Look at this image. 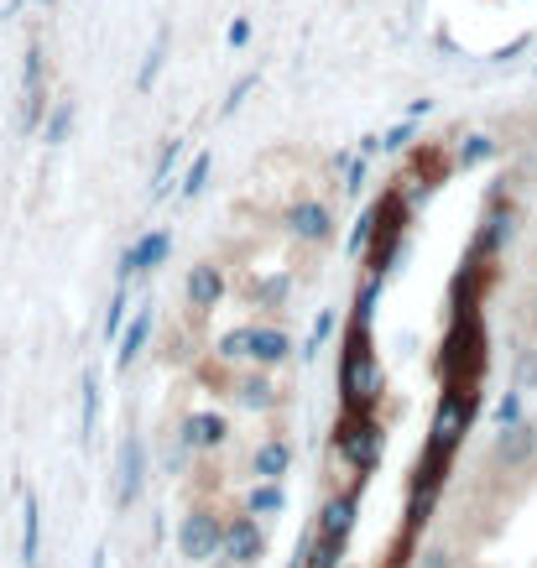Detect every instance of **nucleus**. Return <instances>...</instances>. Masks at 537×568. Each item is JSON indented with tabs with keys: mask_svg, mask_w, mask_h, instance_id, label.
Returning a JSON list of instances; mask_svg holds the SVG:
<instances>
[{
	"mask_svg": "<svg viewBox=\"0 0 537 568\" xmlns=\"http://www.w3.org/2000/svg\"><path fill=\"white\" fill-rule=\"evenodd\" d=\"M261 548H266V537H261V527H256V511L225 521V558L235 568H251L261 558Z\"/></svg>",
	"mask_w": 537,
	"mask_h": 568,
	"instance_id": "obj_7",
	"label": "nucleus"
},
{
	"mask_svg": "<svg viewBox=\"0 0 537 568\" xmlns=\"http://www.w3.org/2000/svg\"><path fill=\"white\" fill-rule=\"evenodd\" d=\"M178 548H183V558H193V564L220 558V552H225V517H220V511H209V506L189 511L183 527H178Z\"/></svg>",
	"mask_w": 537,
	"mask_h": 568,
	"instance_id": "obj_5",
	"label": "nucleus"
},
{
	"mask_svg": "<svg viewBox=\"0 0 537 568\" xmlns=\"http://www.w3.org/2000/svg\"><path fill=\"white\" fill-rule=\"evenodd\" d=\"M220 297H225V272H220L214 261H199L189 272V308L204 313V308H214Z\"/></svg>",
	"mask_w": 537,
	"mask_h": 568,
	"instance_id": "obj_12",
	"label": "nucleus"
},
{
	"mask_svg": "<svg viewBox=\"0 0 537 568\" xmlns=\"http://www.w3.org/2000/svg\"><path fill=\"white\" fill-rule=\"evenodd\" d=\"M141 485H146V444L131 433L121 444V506L141 500Z\"/></svg>",
	"mask_w": 537,
	"mask_h": 568,
	"instance_id": "obj_11",
	"label": "nucleus"
},
{
	"mask_svg": "<svg viewBox=\"0 0 537 568\" xmlns=\"http://www.w3.org/2000/svg\"><path fill=\"white\" fill-rule=\"evenodd\" d=\"M183 444L193 448V454H209V448H220L230 438V423L220 413H193V417H183Z\"/></svg>",
	"mask_w": 537,
	"mask_h": 568,
	"instance_id": "obj_10",
	"label": "nucleus"
},
{
	"mask_svg": "<svg viewBox=\"0 0 537 568\" xmlns=\"http://www.w3.org/2000/svg\"><path fill=\"white\" fill-rule=\"evenodd\" d=\"M204 178H209V156H199V162H193V173H189V183H183V193L193 199V193L204 189Z\"/></svg>",
	"mask_w": 537,
	"mask_h": 568,
	"instance_id": "obj_19",
	"label": "nucleus"
},
{
	"mask_svg": "<svg viewBox=\"0 0 537 568\" xmlns=\"http://www.w3.org/2000/svg\"><path fill=\"white\" fill-rule=\"evenodd\" d=\"M94 423H100V381L89 376L84 381V433H94Z\"/></svg>",
	"mask_w": 537,
	"mask_h": 568,
	"instance_id": "obj_18",
	"label": "nucleus"
},
{
	"mask_svg": "<svg viewBox=\"0 0 537 568\" xmlns=\"http://www.w3.org/2000/svg\"><path fill=\"white\" fill-rule=\"evenodd\" d=\"M287 465H293V448L282 444V438H266V444H256V454H251V475H256V480H282Z\"/></svg>",
	"mask_w": 537,
	"mask_h": 568,
	"instance_id": "obj_13",
	"label": "nucleus"
},
{
	"mask_svg": "<svg viewBox=\"0 0 537 568\" xmlns=\"http://www.w3.org/2000/svg\"><path fill=\"white\" fill-rule=\"evenodd\" d=\"M251 511H256V517H272V511H282V490H277V480H261L256 490H251Z\"/></svg>",
	"mask_w": 537,
	"mask_h": 568,
	"instance_id": "obj_17",
	"label": "nucleus"
},
{
	"mask_svg": "<svg viewBox=\"0 0 537 568\" xmlns=\"http://www.w3.org/2000/svg\"><path fill=\"white\" fill-rule=\"evenodd\" d=\"M37 537H42V511H37V496L21 500V558L27 568H37Z\"/></svg>",
	"mask_w": 537,
	"mask_h": 568,
	"instance_id": "obj_15",
	"label": "nucleus"
},
{
	"mask_svg": "<svg viewBox=\"0 0 537 568\" xmlns=\"http://www.w3.org/2000/svg\"><path fill=\"white\" fill-rule=\"evenodd\" d=\"M121 318H125V293H115V303H110V318H104V328L115 334V328H121Z\"/></svg>",
	"mask_w": 537,
	"mask_h": 568,
	"instance_id": "obj_21",
	"label": "nucleus"
},
{
	"mask_svg": "<svg viewBox=\"0 0 537 568\" xmlns=\"http://www.w3.org/2000/svg\"><path fill=\"white\" fill-rule=\"evenodd\" d=\"M287 230H293L303 245H330L334 241L330 204H318V199H297V204L287 209Z\"/></svg>",
	"mask_w": 537,
	"mask_h": 568,
	"instance_id": "obj_6",
	"label": "nucleus"
},
{
	"mask_svg": "<svg viewBox=\"0 0 537 568\" xmlns=\"http://www.w3.org/2000/svg\"><path fill=\"white\" fill-rule=\"evenodd\" d=\"M69 121H73V110L63 104V110L52 115V125H48V141H63V136H69Z\"/></svg>",
	"mask_w": 537,
	"mask_h": 568,
	"instance_id": "obj_20",
	"label": "nucleus"
},
{
	"mask_svg": "<svg viewBox=\"0 0 537 568\" xmlns=\"http://www.w3.org/2000/svg\"><path fill=\"white\" fill-rule=\"evenodd\" d=\"M334 448H340L361 475L365 469H376V459H382V423H376V413H345L340 417V428H334Z\"/></svg>",
	"mask_w": 537,
	"mask_h": 568,
	"instance_id": "obj_4",
	"label": "nucleus"
},
{
	"mask_svg": "<svg viewBox=\"0 0 537 568\" xmlns=\"http://www.w3.org/2000/svg\"><path fill=\"white\" fill-rule=\"evenodd\" d=\"M480 156H490V141L486 136H475V146L465 152V162H480Z\"/></svg>",
	"mask_w": 537,
	"mask_h": 568,
	"instance_id": "obj_22",
	"label": "nucleus"
},
{
	"mask_svg": "<svg viewBox=\"0 0 537 568\" xmlns=\"http://www.w3.org/2000/svg\"><path fill=\"white\" fill-rule=\"evenodd\" d=\"M537 459V428L533 423H501L496 433V465L506 469H521Z\"/></svg>",
	"mask_w": 537,
	"mask_h": 568,
	"instance_id": "obj_8",
	"label": "nucleus"
},
{
	"mask_svg": "<svg viewBox=\"0 0 537 568\" xmlns=\"http://www.w3.org/2000/svg\"><path fill=\"white\" fill-rule=\"evenodd\" d=\"M235 402H245V407H277V386L266 376H245L235 386Z\"/></svg>",
	"mask_w": 537,
	"mask_h": 568,
	"instance_id": "obj_16",
	"label": "nucleus"
},
{
	"mask_svg": "<svg viewBox=\"0 0 537 568\" xmlns=\"http://www.w3.org/2000/svg\"><path fill=\"white\" fill-rule=\"evenodd\" d=\"M220 355L225 361H245V365H282L293 355V334L287 328H272V324H245V328H230L220 339Z\"/></svg>",
	"mask_w": 537,
	"mask_h": 568,
	"instance_id": "obj_3",
	"label": "nucleus"
},
{
	"mask_svg": "<svg viewBox=\"0 0 537 568\" xmlns=\"http://www.w3.org/2000/svg\"><path fill=\"white\" fill-rule=\"evenodd\" d=\"M376 396H382V361L371 349V324H349L345 349H340V407L371 413Z\"/></svg>",
	"mask_w": 537,
	"mask_h": 568,
	"instance_id": "obj_1",
	"label": "nucleus"
},
{
	"mask_svg": "<svg viewBox=\"0 0 537 568\" xmlns=\"http://www.w3.org/2000/svg\"><path fill=\"white\" fill-rule=\"evenodd\" d=\"M146 339H152V313L141 308L136 318H131V328H125V334H121V355H115V365H121V371H125V365L136 361L141 349H146Z\"/></svg>",
	"mask_w": 537,
	"mask_h": 568,
	"instance_id": "obj_14",
	"label": "nucleus"
},
{
	"mask_svg": "<svg viewBox=\"0 0 537 568\" xmlns=\"http://www.w3.org/2000/svg\"><path fill=\"white\" fill-rule=\"evenodd\" d=\"M469 413H475V392H469V386H449L444 402H438L434 428H428V459L417 465V475H423L428 490H434L444 465L454 459V448H459V438H465V428H469Z\"/></svg>",
	"mask_w": 537,
	"mask_h": 568,
	"instance_id": "obj_2",
	"label": "nucleus"
},
{
	"mask_svg": "<svg viewBox=\"0 0 537 568\" xmlns=\"http://www.w3.org/2000/svg\"><path fill=\"white\" fill-rule=\"evenodd\" d=\"M168 251H173V235H168V230H152V235H141V241L121 256V276H146L152 266H162V261H168Z\"/></svg>",
	"mask_w": 537,
	"mask_h": 568,
	"instance_id": "obj_9",
	"label": "nucleus"
}]
</instances>
